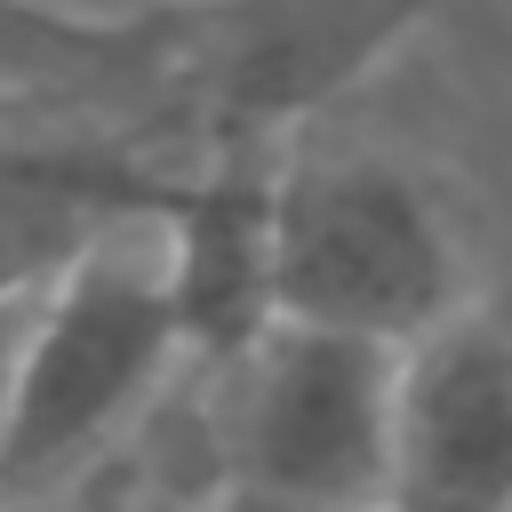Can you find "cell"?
<instances>
[{"label": "cell", "mask_w": 512, "mask_h": 512, "mask_svg": "<svg viewBox=\"0 0 512 512\" xmlns=\"http://www.w3.org/2000/svg\"><path fill=\"white\" fill-rule=\"evenodd\" d=\"M168 216H104L48 264L0 392L8 504L72 496L80 480H96L200 368Z\"/></svg>", "instance_id": "obj_1"}, {"label": "cell", "mask_w": 512, "mask_h": 512, "mask_svg": "<svg viewBox=\"0 0 512 512\" xmlns=\"http://www.w3.org/2000/svg\"><path fill=\"white\" fill-rule=\"evenodd\" d=\"M8 512H64V496H40V504H8Z\"/></svg>", "instance_id": "obj_8"}, {"label": "cell", "mask_w": 512, "mask_h": 512, "mask_svg": "<svg viewBox=\"0 0 512 512\" xmlns=\"http://www.w3.org/2000/svg\"><path fill=\"white\" fill-rule=\"evenodd\" d=\"M208 512H344V504H288V496H248V488H224Z\"/></svg>", "instance_id": "obj_7"}, {"label": "cell", "mask_w": 512, "mask_h": 512, "mask_svg": "<svg viewBox=\"0 0 512 512\" xmlns=\"http://www.w3.org/2000/svg\"><path fill=\"white\" fill-rule=\"evenodd\" d=\"M384 512H512V328L488 312L408 344Z\"/></svg>", "instance_id": "obj_5"}, {"label": "cell", "mask_w": 512, "mask_h": 512, "mask_svg": "<svg viewBox=\"0 0 512 512\" xmlns=\"http://www.w3.org/2000/svg\"><path fill=\"white\" fill-rule=\"evenodd\" d=\"M432 0H232V144L280 152L336 88L384 64Z\"/></svg>", "instance_id": "obj_6"}, {"label": "cell", "mask_w": 512, "mask_h": 512, "mask_svg": "<svg viewBox=\"0 0 512 512\" xmlns=\"http://www.w3.org/2000/svg\"><path fill=\"white\" fill-rule=\"evenodd\" d=\"M0 512H8V480H0Z\"/></svg>", "instance_id": "obj_9"}, {"label": "cell", "mask_w": 512, "mask_h": 512, "mask_svg": "<svg viewBox=\"0 0 512 512\" xmlns=\"http://www.w3.org/2000/svg\"><path fill=\"white\" fill-rule=\"evenodd\" d=\"M400 360L392 344L272 320L232 360L200 368L216 480L288 504L384 512L392 424H400Z\"/></svg>", "instance_id": "obj_4"}, {"label": "cell", "mask_w": 512, "mask_h": 512, "mask_svg": "<svg viewBox=\"0 0 512 512\" xmlns=\"http://www.w3.org/2000/svg\"><path fill=\"white\" fill-rule=\"evenodd\" d=\"M272 312L368 344H424L464 296V240L392 152L312 144L272 168Z\"/></svg>", "instance_id": "obj_3"}, {"label": "cell", "mask_w": 512, "mask_h": 512, "mask_svg": "<svg viewBox=\"0 0 512 512\" xmlns=\"http://www.w3.org/2000/svg\"><path fill=\"white\" fill-rule=\"evenodd\" d=\"M232 136V0H152L88 16L56 0H0V144L160 160Z\"/></svg>", "instance_id": "obj_2"}]
</instances>
